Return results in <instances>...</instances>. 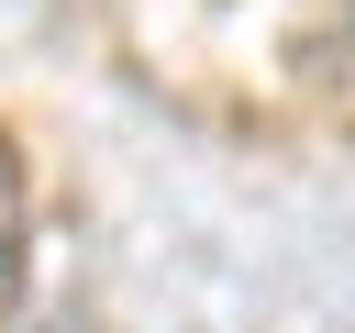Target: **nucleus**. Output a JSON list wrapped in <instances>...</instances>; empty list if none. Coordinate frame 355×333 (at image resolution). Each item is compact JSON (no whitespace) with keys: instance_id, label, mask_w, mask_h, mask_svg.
Masks as SVG:
<instances>
[{"instance_id":"nucleus-1","label":"nucleus","mask_w":355,"mask_h":333,"mask_svg":"<svg viewBox=\"0 0 355 333\" xmlns=\"http://www.w3.org/2000/svg\"><path fill=\"white\" fill-rule=\"evenodd\" d=\"M11 255H22V166L0 144V289H11Z\"/></svg>"}]
</instances>
